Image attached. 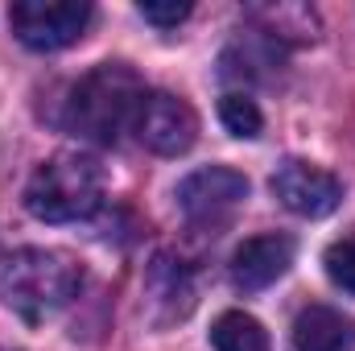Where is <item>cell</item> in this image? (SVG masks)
Instances as JSON below:
<instances>
[{"label": "cell", "mask_w": 355, "mask_h": 351, "mask_svg": "<svg viewBox=\"0 0 355 351\" xmlns=\"http://www.w3.org/2000/svg\"><path fill=\"white\" fill-rule=\"evenodd\" d=\"M293 252H297V248H293V240H289V236H277V232L244 240V244L232 252V285H236V289H244V293L268 289L277 277H285V273H289Z\"/></svg>", "instance_id": "obj_8"}, {"label": "cell", "mask_w": 355, "mask_h": 351, "mask_svg": "<svg viewBox=\"0 0 355 351\" xmlns=\"http://www.w3.org/2000/svg\"><path fill=\"white\" fill-rule=\"evenodd\" d=\"M219 120H223V128H227L232 137H240V141H252V137H261V128H265V116H261L257 99H248V95H240V91L223 95Z\"/></svg>", "instance_id": "obj_12"}, {"label": "cell", "mask_w": 355, "mask_h": 351, "mask_svg": "<svg viewBox=\"0 0 355 351\" xmlns=\"http://www.w3.org/2000/svg\"><path fill=\"white\" fill-rule=\"evenodd\" d=\"M272 194L281 198V207H289L293 215L302 219H322L331 215L339 203H343V182L322 170V166H310V162H281L277 174H272Z\"/></svg>", "instance_id": "obj_7"}, {"label": "cell", "mask_w": 355, "mask_h": 351, "mask_svg": "<svg viewBox=\"0 0 355 351\" xmlns=\"http://www.w3.org/2000/svg\"><path fill=\"white\" fill-rule=\"evenodd\" d=\"M322 264H327V277H331L339 289L355 293V236H343V240H335V244L327 248Z\"/></svg>", "instance_id": "obj_13"}, {"label": "cell", "mask_w": 355, "mask_h": 351, "mask_svg": "<svg viewBox=\"0 0 355 351\" xmlns=\"http://www.w3.org/2000/svg\"><path fill=\"white\" fill-rule=\"evenodd\" d=\"M83 289V261L67 248H21L0 261V298L25 323H46Z\"/></svg>", "instance_id": "obj_2"}, {"label": "cell", "mask_w": 355, "mask_h": 351, "mask_svg": "<svg viewBox=\"0 0 355 351\" xmlns=\"http://www.w3.org/2000/svg\"><path fill=\"white\" fill-rule=\"evenodd\" d=\"M145 21H153V25H162V29H174V25H182L186 17H190V4H178V0H170V4H141L137 8Z\"/></svg>", "instance_id": "obj_14"}, {"label": "cell", "mask_w": 355, "mask_h": 351, "mask_svg": "<svg viewBox=\"0 0 355 351\" xmlns=\"http://www.w3.org/2000/svg\"><path fill=\"white\" fill-rule=\"evenodd\" d=\"M145 298H149V318L153 323H178L194 310V285H190V273L186 264L174 257H157L145 273Z\"/></svg>", "instance_id": "obj_9"}, {"label": "cell", "mask_w": 355, "mask_h": 351, "mask_svg": "<svg viewBox=\"0 0 355 351\" xmlns=\"http://www.w3.org/2000/svg\"><path fill=\"white\" fill-rule=\"evenodd\" d=\"M103 203V170L87 153H54L25 182V211L42 223H79Z\"/></svg>", "instance_id": "obj_3"}, {"label": "cell", "mask_w": 355, "mask_h": 351, "mask_svg": "<svg viewBox=\"0 0 355 351\" xmlns=\"http://www.w3.org/2000/svg\"><path fill=\"white\" fill-rule=\"evenodd\" d=\"M145 95L149 91L128 62H99L67 91L62 124L95 145H116L124 132H132Z\"/></svg>", "instance_id": "obj_1"}, {"label": "cell", "mask_w": 355, "mask_h": 351, "mask_svg": "<svg viewBox=\"0 0 355 351\" xmlns=\"http://www.w3.org/2000/svg\"><path fill=\"white\" fill-rule=\"evenodd\" d=\"M91 25L87 0H17L8 8V29L21 46L37 54H54L75 46Z\"/></svg>", "instance_id": "obj_5"}, {"label": "cell", "mask_w": 355, "mask_h": 351, "mask_svg": "<svg viewBox=\"0 0 355 351\" xmlns=\"http://www.w3.org/2000/svg\"><path fill=\"white\" fill-rule=\"evenodd\" d=\"M244 198H248V178L227 166H207V170H194L178 182V207H182L186 223L198 232H211V236L236 219Z\"/></svg>", "instance_id": "obj_4"}, {"label": "cell", "mask_w": 355, "mask_h": 351, "mask_svg": "<svg viewBox=\"0 0 355 351\" xmlns=\"http://www.w3.org/2000/svg\"><path fill=\"white\" fill-rule=\"evenodd\" d=\"M293 351H355V318L335 306H306L293 318Z\"/></svg>", "instance_id": "obj_10"}, {"label": "cell", "mask_w": 355, "mask_h": 351, "mask_svg": "<svg viewBox=\"0 0 355 351\" xmlns=\"http://www.w3.org/2000/svg\"><path fill=\"white\" fill-rule=\"evenodd\" d=\"M215 351H268V331L244 310H223L211 327Z\"/></svg>", "instance_id": "obj_11"}, {"label": "cell", "mask_w": 355, "mask_h": 351, "mask_svg": "<svg viewBox=\"0 0 355 351\" xmlns=\"http://www.w3.org/2000/svg\"><path fill=\"white\" fill-rule=\"evenodd\" d=\"M132 132L145 149H153L162 157H178L198 141V112L174 91H149L137 112Z\"/></svg>", "instance_id": "obj_6"}]
</instances>
